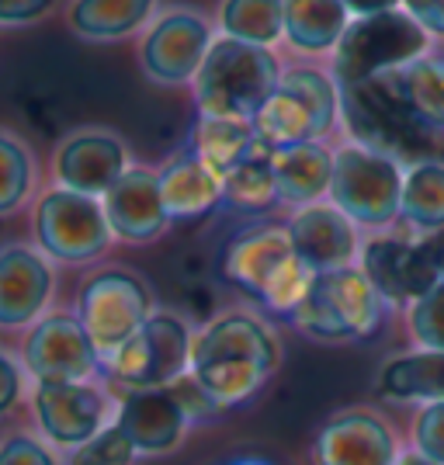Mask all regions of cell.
Wrapping results in <instances>:
<instances>
[{
  "label": "cell",
  "instance_id": "obj_1",
  "mask_svg": "<svg viewBox=\"0 0 444 465\" xmlns=\"http://www.w3.org/2000/svg\"><path fill=\"white\" fill-rule=\"evenodd\" d=\"M281 365V337L261 312L222 310L194 330L192 379L219 410L243 407Z\"/></svg>",
  "mask_w": 444,
  "mask_h": 465
},
{
  "label": "cell",
  "instance_id": "obj_2",
  "mask_svg": "<svg viewBox=\"0 0 444 465\" xmlns=\"http://www.w3.org/2000/svg\"><path fill=\"white\" fill-rule=\"evenodd\" d=\"M340 133L350 143H361L375 153L400 160L403 167L424 163V160H444V136L430 133L409 112L392 70L365 84L340 87Z\"/></svg>",
  "mask_w": 444,
  "mask_h": 465
},
{
  "label": "cell",
  "instance_id": "obj_3",
  "mask_svg": "<svg viewBox=\"0 0 444 465\" xmlns=\"http://www.w3.org/2000/svg\"><path fill=\"white\" fill-rule=\"evenodd\" d=\"M219 272L274 316H291L316 278V272L291 247L285 223H261L236 232L222 247Z\"/></svg>",
  "mask_w": 444,
  "mask_h": 465
},
{
  "label": "cell",
  "instance_id": "obj_4",
  "mask_svg": "<svg viewBox=\"0 0 444 465\" xmlns=\"http://www.w3.org/2000/svg\"><path fill=\"white\" fill-rule=\"evenodd\" d=\"M251 125L257 146L268 153L302 143H327L340 129V84L323 66L291 63Z\"/></svg>",
  "mask_w": 444,
  "mask_h": 465
},
{
  "label": "cell",
  "instance_id": "obj_5",
  "mask_svg": "<svg viewBox=\"0 0 444 465\" xmlns=\"http://www.w3.org/2000/svg\"><path fill=\"white\" fill-rule=\"evenodd\" d=\"M285 74L278 49L236 42L215 35L209 56L192 84L198 115L209 118H243L251 122L268 101Z\"/></svg>",
  "mask_w": 444,
  "mask_h": 465
},
{
  "label": "cell",
  "instance_id": "obj_6",
  "mask_svg": "<svg viewBox=\"0 0 444 465\" xmlns=\"http://www.w3.org/2000/svg\"><path fill=\"white\" fill-rule=\"evenodd\" d=\"M386 299L368 282V274L350 264L340 272H320L310 292L291 310L289 323L316 344L365 341L386 320Z\"/></svg>",
  "mask_w": 444,
  "mask_h": 465
},
{
  "label": "cell",
  "instance_id": "obj_7",
  "mask_svg": "<svg viewBox=\"0 0 444 465\" xmlns=\"http://www.w3.org/2000/svg\"><path fill=\"white\" fill-rule=\"evenodd\" d=\"M403 174L406 167L400 160L344 139L340 146H333L330 202L361 230H396L400 226Z\"/></svg>",
  "mask_w": 444,
  "mask_h": 465
},
{
  "label": "cell",
  "instance_id": "obj_8",
  "mask_svg": "<svg viewBox=\"0 0 444 465\" xmlns=\"http://www.w3.org/2000/svg\"><path fill=\"white\" fill-rule=\"evenodd\" d=\"M32 236L53 264L87 268L112 251L115 232L108 226V215L101 198L70 192V188H45L32 202Z\"/></svg>",
  "mask_w": 444,
  "mask_h": 465
},
{
  "label": "cell",
  "instance_id": "obj_9",
  "mask_svg": "<svg viewBox=\"0 0 444 465\" xmlns=\"http://www.w3.org/2000/svg\"><path fill=\"white\" fill-rule=\"evenodd\" d=\"M438 42L427 35L406 11H386L371 18H350L340 45L330 56V74L340 87H354L365 80L400 70L413 59L434 53Z\"/></svg>",
  "mask_w": 444,
  "mask_h": 465
},
{
  "label": "cell",
  "instance_id": "obj_10",
  "mask_svg": "<svg viewBox=\"0 0 444 465\" xmlns=\"http://www.w3.org/2000/svg\"><path fill=\"white\" fill-rule=\"evenodd\" d=\"M194 330L188 316L156 310L112 358H104V375L115 389L174 386L192 371Z\"/></svg>",
  "mask_w": 444,
  "mask_h": 465
},
{
  "label": "cell",
  "instance_id": "obj_11",
  "mask_svg": "<svg viewBox=\"0 0 444 465\" xmlns=\"http://www.w3.org/2000/svg\"><path fill=\"white\" fill-rule=\"evenodd\" d=\"M77 320L94 341L101 358H112L135 330L156 312L153 289L146 278L125 264H101L80 282Z\"/></svg>",
  "mask_w": 444,
  "mask_h": 465
},
{
  "label": "cell",
  "instance_id": "obj_12",
  "mask_svg": "<svg viewBox=\"0 0 444 465\" xmlns=\"http://www.w3.org/2000/svg\"><path fill=\"white\" fill-rule=\"evenodd\" d=\"M215 35V21L194 7L160 11L135 45L143 77L156 87H192Z\"/></svg>",
  "mask_w": 444,
  "mask_h": 465
},
{
  "label": "cell",
  "instance_id": "obj_13",
  "mask_svg": "<svg viewBox=\"0 0 444 465\" xmlns=\"http://www.w3.org/2000/svg\"><path fill=\"white\" fill-rule=\"evenodd\" d=\"M28 407L35 430L70 455L115 424L118 396L101 382H32Z\"/></svg>",
  "mask_w": 444,
  "mask_h": 465
},
{
  "label": "cell",
  "instance_id": "obj_14",
  "mask_svg": "<svg viewBox=\"0 0 444 465\" xmlns=\"http://www.w3.org/2000/svg\"><path fill=\"white\" fill-rule=\"evenodd\" d=\"M358 268L379 289V295L386 299L389 310L413 306L424 292H430L441 282L438 261H434V251H430V240L427 236H413V232L406 230L371 232L361 243Z\"/></svg>",
  "mask_w": 444,
  "mask_h": 465
},
{
  "label": "cell",
  "instance_id": "obj_15",
  "mask_svg": "<svg viewBox=\"0 0 444 465\" xmlns=\"http://www.w3.org/2000/svg\"><path fill=\"white\" fill-rule=\"evenodd\" d=\"M21 365L32 382H94L104 358L74 310L45 312L21 337Z\"/></svg>",
  "mask_w": 444,
  "mask_h": 465
},
{
  "label": "cell",
  "instance_id": "obj_16",
  "mask_svg": "<svg viewBox=\"0 0 444 465\" xmlns=\"http://www.w3.org/2000/svg\"><path fill=\"white\" fill-rule=\"evenodd\" d=\"M129 167H133V153L125 139L104 125H84L66 133L56 143L53 163H49L53 184L91 194V198H104Z\"/></svg>",
  "mask_w": 444,
  "mask_h": 465
},
{
  "label": "cell",
  "instance_id": "obj_17",
  "mask_svg": "<svg viewBox=\"0 0 444 465\" xmlns=\"http://www.w3.org/2000/svg\"><path fill=\"white\" fill-rule=\"evenodd\" d=\"M56 264L35 243L0 247V330L35 327L56 299Z\"/></svg>",
  "mask_w": 444,
  "mask_h": 465
},
{
  "label": "cell",
  "instance_id": "obj_18",
  "mask_svg": "<svg viewBox=\"0 0 444 465\" xmlns=\"http://www.w3.org/2000/svg\"><path fill=\"white\" fill-rule=\"evenodd\" d=\"M400 438L379 410L348 407L327 417L310 448L312 465H396Z\"/></svg>",
  "mask_w": 444,
  "mask_h": 465
},
{
  "label": "cell",
  "instance_id": "obj_19",
  "mask_svg": "<svg viewBox=\"0 0 444 465\" xmlns=\"http://www.w3.org/2000/svg\"><path fill=\"white\" fill-rule=\"evenodd\" d=\"M115 424L133 441L135 455H171L192 430V413L184 410L174 386L167 389H115Z\"/></svg>",
  "mask_w": 444,
  "mask_h": 465
},
{
  "label": "cell",
  "instance_id": "obj_20",
  "mask_svg": "<svg viewBox=\"0 0 444 465\" xmlns=\"http://www.w3.org/2000/svg\"><path fill=\"white\" fill-rule=\"evenodd\" d=\"M285 230L291 236L295 253L310 264L312 272H340L358 264L361 253V226L350 223L330 198L312 202L302 209H291L285 219Z\"/></svg>",
  "mask_w": 444,
  "mask_h": 465
},
{
  "label": "cell",
  "instance_id": "obj_21",
  "mask_svg": "<svg viewBox=\"0 0 444 465\" xmlns=\"http://www.w3.org/2000/svg\"><path fill=\"white\" fill-rule=\"evenodd\" d=\"M101 205H104L108 226L118 243H133V247H146V243L160 240L174 223L163 205V194H160L156 167H143V163H133L118 177L108 188V194L101 198Z\"/></svg>",
  "mask_w": 444,
  "mask_h": 465
},
{
  "label": "cell",
  "instance_id": "obj_22",
  "mask_svg": "<svg viewBox=\"0 0 444 465\" xmlns=\"http://www.w3.org/2000/svg\"><path fill=\"white\" fill-rule=\"evenodd\" d=\"M156 181L174 223H192L222 205V177L212 174L192 150L167 156L156 167Z\"/></svg>",
  "mask_w": 444,
  "mask_h": 465
},
{
  "label": "cell",
  "instance_id": "obj_23",
  "mask_svg": "<svg viewBox=\"0 0 444 465\" xmlns=\"http://www.w3.org/2000/svg\"><path fill=\"white\" fill-rule=\"evenodd\" d=\"M379 396L389 403H417V407H430L444 400V351L409 348L400 351L382 361L379 379H375Z\"/></svg>",
  "mask_w": 444,
  "mask_h": 465
},
{
  "label": "cell",
  "instance_id": "obj_24",
  "mask_svg": "<svg viewBox=\"0 0 444 465\" xmlns=\"http://www.w3.org/2000/svg\"><path fill=\"white\" fill-rule=\"evenodd\" d=\"M160 15V0H70L66 25L84 42H122L143 35Z\"/></svg>",
  "mask_w": 444,
  "mask_h": 465
},
{
  "label": "cell",
  "instance_id": "obj_25",
  "mask_svg": "<svg viewBox=\"0 0 444 465\" xmlns=\"http://www.w3.org/2000/svg\"><path fill=\"white\" fill-rule=\"evenodd\" d=\"M274 160V181H278V198L289 209H302L312 202L330 198V181H333V146L327 143H302L281 153H271Z\"/></svg>",
  "mask_w": 444,
  "mask_h": 465
},
{
  "label": "cell",
  "instance_id": "obj_26",
  "mask_svg": "<svg viewBox=\"0 0 444 465\" xmlns=\"http://www.w3.org/2000/svg\"><path fill=\"white\" fill-rule=\"evenodd\" d=\"M348 25L340 0H285V45L299 56H333Z\"/></svg>",
  "mask_w": 444,
  "mask_h": 465
},
{
  "label": "cell",
  "instance_id": "obj_27",
  "mask_svg": "<svg viewBox=\"0 0 444 465\" xmlns=\"http://www.w3.org/2000/svg\"><path fill=\"white\" fill-rule=\"evenodd\" d=\"M261 150L257 136H253V125L243 118H209L198 115L192 133V153L222 181L247 160Z\"/></svg>",
  "mask_w": 444,
  "mask_h": 465
},
{
  "label": "cell",
  "instance_id": "obj_28",
  "mask_svg": "<svg viewBox=\"0 0 444 465\" xmlns=\"http://www.w3.org/2000/svg\"><path fill=\"white\" fill-rule=\"evenodd\" d=\"M400 223L413 236H430L444 230V160H424L406 167Z\"/></svg>",
  "mask_w": 444,
  "mask_h": 465
},
{
  "label": "cell",
  "instance_id": "obj_29",
  "mask_svg": "<svg viewBox=\"0 0 444 465\" xmlns=\"http://www.w3.org/2000/svg\"><path fill=\"white\" fill-rule=\"evenodd\" d=\"M215 32L226 39L278 49L285 42V0H219Z\"/></svg>",
  "mask_w": 444,
  "mask_h": 465
},
{
  "label": "cell",
  "instance_id": "obj_30",
  "mask_svg": "<svg viewBox=\"0 0 444 465\" xmlns=\"http://www.w3.org/2000/svg\"><path fill=\"white\" fill-rule=\"evenodd\" d=\"M39 198V160L28 139L0 125V219H11Z\"/></svg>",
  "mask_w": 444,
  "mask_h": 465
},
{
  "label": "cell",
  "instance_id": "obj_31",
  "mask_svg": "<svg viewBox=\"0 0 444 465\" xmlns=\"http://www.w3.org/2000/svg\"><path fill=\"white\" fill-rule=\"evenodd\" d=\"M400 94L406 97L409 112L424 122L430 133L444 136V56L434 49L427 56L392 70Z\"/></svg>",
  "mask_w": 444,
  "mask_h": 465
},
{
  "label": "cell",
  "instance_id": "obj_32",
  "mask_svg": "<svg viewBox=\"0 0 444 465\" xmlns=\"http://www.w3.org/2000/svg\"><path fill=\"white\" fill-rule=\"evenodd\" d=\"M222 205L240 215H268L281 205L278 181H274V160L268 150L247 156L226 181H222Z\"/></svg>",
  "mask_w": 444,
  "mask_h": 465
},
{
  "label": "cell",
  "instance_id": "obj_33",
  "mask_svg": "<svg viewBox=\"0 0 444 465\" xmlns=\"http://www.w3.org/2000/svg\"><path fill=\"white\" fill-rule=\"evenodd\" d=\"M403 316L413 348L444 351V278L430 292H424L413 306H406Z\"/></svg>",
  "mask_w": 444,
  "mask_h": 465
},
{
  "label": "cell",
  "instance_id": "obj_34",
  "mask_svg": "<svg viewBox=\"0 0 444 465\" xmlns=\"http://www.w3.org/2000/svg\"><path fill=\"white\" fill-rule=\"evenodd\" d=\"M135 455L133 441L118 424H108L97 438H91L84 448L66 455V465H133Z\"/></svg>",
  "mask_w": 444,
  "mask_h": 465
},
{
  "label": "cell",
  "instance_id": "obj_35",
  "mask_svg": "<svg viewBox=\"0 0 444 465\" xmlns=\"http://www.w3.org/2000/svg\"><path fill=\"white\" fill-rule=\"evenodd\" d=\"M0 465H66L59 459V448H53L35 430H11L0 438Z\"/></svg>",
  "mask_w": 444,
  "mask_h": 465
},
{
  "label": "cell",
  "instance_id": "obj_36",
  "mask_svg": "<svg viewBox=\"0 0 444 465\" xmlns=\"http://www.w3.org/2000/svg\"><path fill=\"white\" fill-rule=\"evenodd\" d=\"M409 448L427 455L430 462L444 465V400L441 403H430V407H420L413 413Z\"/></svg>",
  "mask_w": 444,
  "mask_h": 465
},
{
  "label": "cell",
  "instance_id": "obj_37",
  "mask_svg": "<svg viewBox=\"0 0 444 465\" xmlns=\"http://www.w3.org/2000/svg\"><path fill=\"white\" fill-rule=\"evenodd\" d=\"M28 386H32V379L21 365V358H15L7 348H0V420L21 407V400L28 396Z\"/></svg>",
  "mask_w": 444,
  "mask_h": 465
},
{
  "label": "cell",
  "instance_id": "obj_38",
  "mask_svg": "<svg viewBox=\"0 0 444 465\" xmlns=\"http://www.w3.org/2000/svg\"><path fill=\"white\" fill-rule=\"evenodd\" d=\"M56 7V0H0V28H15V25H32L45 18Z\"/></svg>",
  "mask_w": 444,
  "mask_h": 465
},
{
  "label": "cell",
  "instance_id": "obj_39",
  "mask_svg": "<svg viewBox=\"0 0 444 465\" xmlns=\"http://www.w3.org/2000/svg\"><path fill=\"white\" fill-rule=\"evenodd\" d=\"M400 11H406L434 42H444V0H403Z\"/></svg>",
  "mask_w": 444,
  "mask_h": 465
},
{
  "label": "cell",
  "instance_id": "obj_40",
  "mask_svg": "<svg viewBox=\"0 0 444 465\" xmlns=\"http://www.w3.org/2000/svg\"><path fill=\"white\" fill-rule=\"evenodd\" d=\"M348 7L350 18H371V15H386V11H400L403 0H340Z\"/></svg>",
  "mask_w": 444,
  "mask_h": 465
},
{
  "label": "cell",
  "instance_id": "obj_41",
  "mask_svg": "<svg viewBox=\"0 0 444 465\" xmlns=\"http://www.w3.org/2000/svg\"><path fill=\"white\" fill-rule=\"evenodd\" d=\"M427 240H430V251H434V261H438V272H441V278H444V230L430 232Z\"/></svg>",
  "mask_w": 444,
  "mask_h": 465
},
{
  "label": "cell",
  "instance_id": "obj_42",
  "mask_svg": "<svg viewBox=\"0 0 444 465\" xmlns=\"http://www.w3.org/2000/svg\"><path fill=\"white\" fill-rule=\"evenodd\" d=\"M396 465H438V462H430L427 455L413 451V448H403V451H400V459H396Z\"/></svg>",
  "mask_w": 444,
  "mask_h": 465
},
{
  "label": "cell",
  "instance_id": "obj_43",
  "mask_svg": "<svg viewBox=\"0 0 444 465\" xmlns=\"http://www.w3.org/2000/svg\"><path fill=\"white\" fill-rule=\"evenodd\" d=\"M230 465H271V462H264V459H236Z\"/></svg>",
  "mask_w": 444,
  "mask_h": 465
}]
</instances>
